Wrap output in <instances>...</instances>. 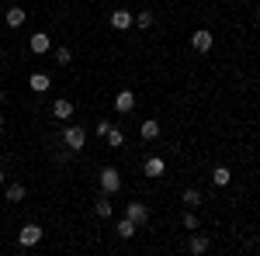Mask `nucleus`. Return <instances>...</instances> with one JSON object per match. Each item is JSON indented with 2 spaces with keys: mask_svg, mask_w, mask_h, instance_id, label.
I'll return each instance as SVG.
<instances>
[{
  "mask_svg": "<svg viewBox=\"0 0 260 256\" xmlns=\"http://www.w3.org/2000/svg\"><path fill=\"white\" fill-rule=\"evenodd\" d=\"M121 191V173L115 166H104L101 170V194H118Z\"/></svg>",
  "mask_w": 260,
  "mask_h": 256,
  "instance_id": "obj_1",
  "label": "nucleus"
},
{
  "mask_svg": "<svg viewBox=\"0 0 260 256\" xmlns=\"http://www.w3.org/2000/svg\"><path fill=\"white\" fill-rule=\"evenodd\" d=\"M62 142H66V149H70V153H77V149L87 145V132H83L80 125H70V128L62 132Z\"/></svg>",
  "mask_w": 260,
  "mask_h": 256,
  "instance_id": "obj_2",
  "label": "nucleus"
},
{
  "mask_svg": "<svg viewBox=\"0 0 260 256\" xmlns=\"http://www.w3.org/2000/svg\"><path fill=\"white\" fill-rule=\"evenodd\" d=\"M42 236H45V232H42V225L28 222V225H24V229L18 232V246H24V249H28V246H39Z\"/></svg>",
  "mask_w": 260,
  "mask_h": 256,
  "instance_id": "obj_3",
  "label": "nucleus"
},
{
  "mask_svg": "<svg viewBox=\"0 0 260 256\" xmlns=\"http://www.w3.org/2000/svg\"><path fill=\"white\" fill-rule=\"evenodd\" d=\"M132 24H136V14H132V11H125V7L111 11V28H115V31H128Z\"/></svg>",
  "mask_w": 260,
  "mask_h": 256,
  "instance_id": "obj_4",
  "label": "nucleus"
},
{
  "mask_svg": "<svg viewBox=\"0 0 260 256\" xmlns=\"http://www.w3.org/2000/svg\"><path fill=\"white\" fill-rule=\"evenodd\" d=\"M28 49H31V52H35V56H45V52H49V49H52V39H49V35H45V31H35V35H31V39H28Z\"/></svg>",
  "mask_w": 260,
  "mask_h": 256,
  "instance_id": "obj_5",
  "label": "nucleus"
},
{
  "mask_svg": "<svg viewBox=\"0 0 260 256\" xmlns=\"http://www.w3.org/2000/svg\"><path fill=\"white\" fill-rule=\"evenodd\" d=\"M212 31H208V28H198V31H194V35H191V49H194V52H208V49H212Z\"/></svg>",
  "mask_w": 260,
  "mask_h": 256,
  "instance_id": "obj_6",
  "label": "nucleus"
},
{
  "mask_svg": "<svg viewBox=\"0 0 260 256\" xmlns=\"http://www.w3.org/2000/svg\"><path fill=\"white\" fill-rule=\"evenodd\" d=\"M132 107H136V94H132V90H118V94H115V111H118V115H128Z\"/></svg>",
  "mask_w": 260,
  "mask_h": 256,
  "instance_id": "obj_7",
  "label": "nucleus"
},
{
  "mask_svg": "<svg viewBox=\"0 0 260 256\" xmlns=\"http://www.w3.org/2000/svg\"><path fill=\"white\" fill-rule=\"evenodd\" d=\"M125 218H132L136 225H142V222L149 218V208H146V204H139V201H132V204H125Z\"/></svg>",
  "mask_w": 260,
  "mask_h": 256,
  "instance_id": "obj_8",
  "label": "nucleus"
},
{
  "mask_svg": "<svg viewBox=\"0 0 260 256\" xmlns=\"http://www.w3.org/2000/svg\"><path fill=\"white\" fill-rule=\"evenodd\" d=\"M142 173H146V177H163V173H167V163H163L160 156H149L142 163Z\"/></svg>",
  "mask_w": 260,
  "mask_h": 256,
  "instance_id": "obj_9",
  "label": "nucleus"
},
{
  "mask_svg": "<svg viewBox=\"0 0 260 256\" xmlns=\"http://www.w3.org/2000/svg\"><path fill=\"white\" fill-rule=\"evenodd\" d=\"M70 115H73V100H66V97H56V100H52V118L66 121Z\"/></svg>",
  "mask_w": 260,
  "mask_h": 256,
  "instance_id": "obj_10",
  "label": "nucleus"
},
{
  "mask_svg": "<svg viewBox=\"0 0 260 256\" xmlns=\"http://www.w3.org/2000/svg\"><path fill=\"white\" fill-rule=\"evenodd\" d=\"M28 87H31L35 94H45V90L52 87V80L45 77V73H31V77H28Z\"/></svg>",
  "mask_w": 260,
  "mask_h": 256,
  "instance_id": "obj_11",
  "label": "nucleus"
},
{
  "mask_svg": "<svg viewBox=\"0 0 260 256\" xmlns=\"http://www.w3.org/2000/svg\"><path fill=\"white\" fill-rule=\"evenodd\" d=\"M208 246H212V242H208V236H201V232H194V236H191V242H187V249H191L194 256L208 253Z\"/></svg>",
  "mask_w": 260,
  "mask_h": 256,
  "instance_id": "obj_12",
  "label": "nucleus"
},
{
  "mask_svg": "<svg viewBox=\"0 0 260 256\" xmlns=\"http://www.w3.org/2000/svg\"><path fill=\"white\" fill-rule=\"evenodd\" d=\"M115 232H118L121 239H132L136 232H139V225H136L132 218H121V222H115Z\"/></svg>",
  "mask_w": 260,
  "mask_h": 256,
  "instance_id": "obj_13",
  "label": "nucleus"
},
{
  "mask_svg": "<svg viewBox=\"0 0 260 256\" xmlns=\"http://www.w3.org/2000/svg\"><path fill=\"white\" fill-rule=\"evenodd\" d=\"M139 135L146 138V142L160 138V121H153V118H149V121H142V125H139Z\"/></svg>",
  "mask_w": 260,
  "mask_h": 256,
  "instance_id": "obj_14",
  "label": "nucleus"
},
{
  "mask_svg": "<svg viewBox=\"0 0 260 256\" xmlns=\"http://www.w3.org/2000/svg\"><path fill=\"white\" fill-rule=\"evenodd\" d=\"M24 7H7V28H21L24 24Z\"/></svg>",
  "mask_w": 260,
  "mask_h": 256,
  "instance_id": "obj_15",
  "label": "nucleus"
},
{
  "mask_svg": "<svg viewBox=\"0 0 260 256\" xmlns=\"http://www.w3.org/2000/svg\"><path fill=\"white\" fill-rule=\"evenodd\" d=\"M229 180H233L229 166H215V170H212V184H215V187H229Z\"/></svg>",
  "mask_w": 260,
  "mask_h": 256,
  "instance_id": "obj_16",
  "label": "nucleus"
},
{
  "mask_svg": "<svg viewBox=\"0 0 260 256\" xmlns=\"http://www.w3.org/2000/svg\"><path fill=\"white\" fill-rule=\"evenodd\" d=\"M94 211H98L101 218H111V194H101L98 201H94Z\"/></svg>",
  "mask_w": 260,
  "mask_h": 256,
  "instance_id": "obj_17",
  "label": "nucleus"
},
{
  "mask_svg": "<svg viewBox=\"0 0 260 256\" xmlns=\"http://www.w3.org/2000/svg\"><path fill=\"white\" fill-rule=\"evenodd\" d=\"M24 194H28V191H24V184H7V201H11V204L24 201Z\"/></svg>",
  "mask_w": 260,
  "mask_h": 256,
  "instance_id": "obj_18",
  "label": "nucleus"
},
{
  "mask_svg": "<svg viewBox=\"0 0 260 256\" xmlns=\"http://www.w3.org/2000/svg\"><path fill=\"white\" fill-rule=\"evenodd\" d=\"M104 142H108L111 149H121V145H125V135H121V128H108V135H104Z\"/></svg>",
  "mask_w": 260,
  "mask_h": 256,
  "instance_id": "obj_19",
  "label": "nucleus"
},
{
  "mask_svg": "<svg viewBox=\"0 0 260 256\" xmlns=\"http://www.w3.org/2000/svg\"><path fill=\"white\" fill-rule=\"evenodd\" d=\"M184 204H187V208H198L201 204V191L198 187H187V191H184Z\"/></svg>",
  "mask_w": 260,
  "mask_h": 256,
  "instance_id": "obj_20",
  "label": "nucleus"
},
{
  "mask_svg": "<svg viewBox=\"0 0 260 256\" xmlns=\"http://www.w3.org/2000/svg\"><path fill=\"white\" fill-rule=\"evenodd\" d=\"M153 11H139V14H136V24H139V28H153Z\"/></svg>",
  "mask_w": 260,
  "mask_h": 256,
  "instance_id": "obj_21",
  "label": "nucleus"
},
{
  "mask_svg": "<svg viewBox=\"0 0 260 256\" xmlns=\"http://www.w3.org/2000/svg\"><path fill=\"white\" fill-rule=\"evenodd\" d=\"M70 59H73L70 49H56V62H59V66H70Z\"/></svg>",
  "mask_w": 260,
  "mask_h": 256,
  "instance_id": "obj_22",
  "label": "nucleus"
},
{
  "mask_svg": "<svg viewBox=\"0 0 260 256\" xmlns=\"http://www.w3.org/2000/svg\"><path fill=\"white\" fill-rule=\"evenodd\" d=\"M184 229L198 232V215H194V211H187V215H184Z\"/></svg>",
  "mask_w": 260,
  "mask_h": 256,
  "instance_id": "obj_23",
  "label": "nucleus"
},
{
  "mask_svg": "<svg viewBox=\"0 0 260 256\" xmlns=\"http://www.w3.org/2000/svg\"><path fill=\"white\" fill-rule=\"evenodd\" d=\"M108 128H111V125H108V121H98V125H94V132H98V135H101V138L108 135Z\"/></svg>",
  "mask_w": 260,
  "mask_h": 256,
  "instance_id": "obj_24",
  "label": "nucleus"
},
{
  "mask_svg": "<svg viewBox=\"0 0 260 256\" xmlns=\"http://www.w3.org/2000/svg\"><path fill=\"white\" fill-rule=\"evenodd\" d=\"M4 97H7V94H4V90H0V104H4Z\"/></svg>",
  "mask_w": 260,
  "mask_h": 256,
  "instance_id": "obj_25",
  "label": "nucleus"
},
{
  "mask_svg": "<svg viewBox=\"0 0 260 256\" xmlns=\"http://www.w3.org/2000/svg\"><path fill=\"white\" fill-rule=\"evenodd\" d=\"M0 132H4V118H0Z\"/></svg>",
  "mask_w": 260,
  "mask_h": 256,
  "instance_id": "obj_26",
  "label": "nucleus"
},
{
  "mask_svg": "<svg viewBox=\"0 0 260 256\" xmlns=\"http://www.w3.org/2000/svg\"><path fill=\"white\" fill-rule=\"evenodd\" d=\"M0 184H4V170H0Z\"/></svg>",
  "mask_w": 260,
  "mask_h": 256,
  "instance_id": "obj_27",
  "label": "nucleus"
},
{
  "mask_svg": "<svg viewBox=\"0 0 260 256\" xmlns=\"http://www.w3.org/2000/svg\"><path fill=\"white\" fill-rule=\"evenodd\" d=\"M257 24H260V11H257Z\"/></svg>",
  "mask_w": 260,
  "mask_h": 256,
  "instance_id": "obj_28",
  "label": "nucleus"
}]
</instances>
